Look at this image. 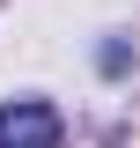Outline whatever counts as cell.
Wrapping results in <instances>:
<instances>
[{"mask_svg":"<svg viewBox=\"0 0 140 148\" xmlns=\"http://www.w3.org/2000/svg\"><path fill=\"white\" fill-rule=\"evenodd\" d=\"M59 111L37 104V96H15V104H0V148H59Z\"/></svg>","mask_w":140,"mask_h":148,"instance_id":"cell-1","label":"cell"}]
</instances>
